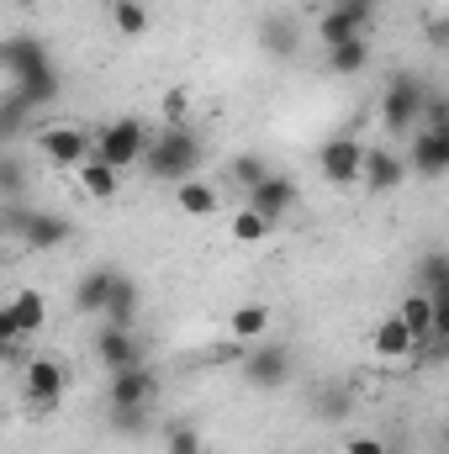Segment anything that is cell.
<instances>
[{"label": "cell", "mask_w": 449, "mask_h": 454, "mask_svg": "<svg viewBox=\"0 0 449 454\" xmlns=\"http://www.w3.org/2000/svg\"><path fill=\"white\" fill-rule=\"evenodd\" d=\"M201 159H207L201 132H196V127H185V121H175V127H164V132H154V137H148V148H143V159H138V164H143L154 180L180 185V180H196Z\"/></svg>", "instance_id": "1"}, {"label": "cell", "mask_w": 449, "mask_h": 454, "mask_svg": "<svg viewBox=\"0 0 449 454\" xmlns=\"http://www.w3.org/2000/svg\"><path fill=\"white\" fill-rule=\"evenodd\" d=\"M423 101H429V85H423V74H413V69H397V74L386 80V96H381V127H386L391 137H407V132H418Z\"/></svg>", "instance_id": "2"}, {"label": "cell", "mask_w": 449, "mask_h": 454, "mask_svg": "<svg viewBox=\"0 0 449 454\" xmlns=\"http://www.w3.org/2000/svg\"><path fill=\"white\" fill-rule=\"evenodd\" d=\"M143 148H148V127H143L138 116H116V121H106V127L96 132L91 159H101V164H112V169H127V164L143 159Z\"/></svg>", "instance_id": "3"}, {"label": "cell", "mask_w": 449, "mask_h": 454, "mask_svg": "<svg viewBox=\"0 0 449 454\" xmlns=\"http://www.w3.org/2000/svg\"><path fill=\"white\" fill-rule=\"evenodd\" d=\"M291 370H296V359H291L286 343H254V348L243 354V380H248L254 391H280V386L291 380Z\"/></svg>", "instance_id": "4"}, {"label": "cell", "mask_w": 449, "mask_h": 454, "mask_svg": "<svg viewBox=\"0 0 449 454\" xmlns=\"http://www.w3.org/2000/svg\"><path fill=\"white\" fill-rule=\"evenodd\" d=\"M243 196H248V207H254V212H259L270 227H280L291 212H296V201H302L296 180H291V175H275V169H270L254 191H243Z\"/></svg>", "instance_id": "5"}, {"label": "cell", "mask_w": 449, "mask_h": 454, "mask_svg": "<svg viewBox=\"0 0 449 454\" xmlns=\"http://www.w3.org/2000/svg\"><path fill=\"white\" fill-rule=\"evenodd\" d=\"M43 69H53V53H48V43H43V37L16 32V37H5V43H0V74H11L16 85H21V80H32V74H43Z\"/></svg>", "instance_id": "6"}, {"label": "cell", "mask_w": 449, "mask_h": 454, "mask_svg": "<svg viewBox=\"0 0 449 454\" xmlns=\"http://www.w3.org/2000/svg\"><path fill=\"white\" fill-rule=\"evenodd\" d=\"M32 143H37V153H43L48 164L80 169V164L91 159V143H96V137H91L85 127H43V132H37Z\"/></svg>", "instance_id": "7"}, {"label": "cell", "mask_w": 449, "mask_h": 454, "mask_svg": "<svg viewBox=\"0 0 449 454\" xmlns=\"http://www.w3.org/2000/svg\"><path fill=\"white\" fill-rule=\"evenodd\" d=\"M359 159H365V143L349 137V132H338L318 148V169H323L328 185H359Z\"/></svg>", "instance_id": "8"}, {"label": "cell", "mask_w": 449, "mask_h": 454, "mask_svg": "<svg viewBox=\"0 0 449 454\" xmlns=\"http://www.w3.org/2000/svg\"><path fill=\"white\" fill-rule=\"evenodd\" d=\"M359 180H365V191L391 196L397 185H407V159H402L397 148L375 143V148H365V159H359Z\"/></svg>", "instance_id": "9"}, {"label": "cell", "mask_w": 449, "mask_h": 454, "mask_svg": "<svg viewBox=\"0 0 449 454\" xmlns=\"http://www.w3.org/2000/svg\"><path fill=\"white\" fill-rule=\"evenodd\" d=\"M64 386H69V375H64V364H59V359H48V354L21 359V396H27V402L53 407V402L64 396Z\"/></svg>", "instance_id": "10"}, {"label": "cell", "mask_w": 449, "mask_h": 454, "mask_svg": "<svg viewBox=\"0 0 449 454\" xmlns=\"http://www.w3.org/2000/svg\"><path fill=\"white\" fill-rule=\"evenodd\" d=\"M154 396H159V370H148V364L116 370L106 380V407H154Z\"/></svg>", "instance_id": "11"}, {"label": "cell", "mask_w": 449, "mask_h": 454, "mask_svg": "<svg viewBox=\"0 0 449 454\" xmlns=\"http://www.w3.org/2000/svg\"><path fill=\"white\" fill-rule=\"evenodd\" d=\"M370 16H375V0H338L334 11H323V21H318L323 48H334L343 37H359L370 27Z\"/></svg>", "instance_id": "12"}, {"label": "cell", "mask_w": 449, "mask_h": 454, "mask_svg": "<svg viewBox=\"0 0 449 454\" xmlns=\"http://www.w3.org/2000/svg\"><path fill=\"white\" fill-rule=\"evenodd\" d=\"M407 169L423 175V180H445L449 175V132H413L407 143Z\"/></svg>", "instance_id": "13"}, {"label": "cell", "mask_w": 449, "mask_h": 454, "mask_svg": "<svg viewBox=\"0 0 449 454\" xmlns=\"http://www.w3.org/2000/svg\"><path fill=\"white\" fill-rule=\"evenodd\" d=\"M96 359L106 364V375L132 370V364H143V343H138L132 328H101V333H96Z\"/></svg>", "instance_id": "14"}, {"label": "cell", "mask_w": 449, "mask_h": 454, "mask_svg": "<svg viewBox=\"0 0 449 454\" xmlns=\"http://www.w3.org/2000/svg\"><path fill=\"white\" fill-rule=\"evenodd\" d=\"M138 307H143V296H138V280H132L127 270H116L112 291H106V307H101L106 328H132V323H138Z\"/></svg>", "instance_id": "15"}, {"label": "cell", "mask_w": 449, "mask_h": 454, "mask_svg": "<svg viewBox=\"0 0 449 454\" xmlns=\"http://www.w3.org/2000/svg\"><path fill=\"white\" fill-rule=\"evenodd\" d=\"M402 328H407V339L418 343V348H439L445 339H434V307H429V296L423 291H407V301H402Z\"/></svg>", "instance_id": "16"}, {"label": "cell", "mask_w": 449, "mask_h": 454, "mask_svg": "<svg viewBox=\"0 0 449 454\" xmlns=\"http://www.w3.org/2000/svg\"><path fill=\"white\" fill-rule=\"evenodd\" d=\"M112 280H116V264H96V270H85V275H80V286H75V312H85V317H101Z\"/></svg>", "instance_id": "17"}, {"label": "cell", "mask_w": 449, "mask_h": 454, "mask_svg": "<svg viewBox=\"0 0 449 454\" xmlns=\"http://www.w3.org/2000/svg\"><path fill=\"white\" fill-rule=\"evenodd\" d=\"M259 43H264V53H275V59H296L302 32H296V21H291L286 11H270V16L259 21Z\"/></svg>", "instance_id": "18"}, {"label": "cell", "mask_w": 449, "mask_h": 454, "mask_svg": "<svg viewBox=\"0 0 449 454\" xmlns=\"http://www.w3.org/2000/svg\"><path fill=\"white\" fill-rule=\"evenodd\" d=\"M11 96H16L27 112H43V106H53V101L64 96V74H59V64H53V69H43V74H32V80H21Z\"/></svg>", "instance_id": "19"}, {"label": "cell", "mask_w": 449, "mask_h": 454, "mask_svg": "<svg viewBox=\"0 0 449 454\" xmlns=\"http://www.w3.org/2000/svg\"><path fill=\"white\" fill-rule=\"evenodd\" d=\"M5 307H11V323H16L21 339H32V333L48 328V296H43V291H16Z\"/></svg>", "instance_id": "20"}, {"label": "cell", "mask_w": 449, "mask_h": 454, "mask_svg": "<svg viewBox=\"0 0 449 454\" xmlns=\"http://www.w3.org/2000/svg\"><path fill=\"white\" fill-rule=\"evenodd\" d=\"M323 64H328L334 74H343V80H349V74H365V69H370V37L359 32V37H343V43H334Z\"/></svg>", "instance_id": "21"}, {"label": "cell", "mask_w": 449, "mask_h": 454, "mask_svg": "<svg viewBox=\"0 0 449 454\" xmlns=\"http://www.w3.org/2000/svg\"><path fill=\"white\" fill-rule=\"evenodd\" d=\"M175 207H180L185 217H212L223 201H217V185H207V180H180V185H175Z\"/></svg>", "instance_id": "22"}, {"label": "cell", "mask_w": 449, "mask_h": 454, "mask_svg": "<svg viewBox=\"0 0 449 454\" xmlns=\"http://www.w3.org/2000/svg\"><path fill=\"white\" fill-rule=\"evenodd\" d=\"M80 185H85L91 201H112L116 191H122V169L101 164V159H85V164H80Z\"/></svg>", "instance_id": "23"}, {"label": "cell", "mask_w": 449, "mask_h": 454, "mask_svg": "<svg viewBox=\"0 0 449 454\" xmlns=\"http://www.w3.org/2000/svg\"><path fill=\"white\" fill-rule=\"evenodd\" d=\"M112 5V27L122 37H143L148 27H154V11L143 5V0H106Z\"/></svg>", "instance_id": "24"}, {"label": "cell", "mask_w": 449, "mask_h": 454, "mask_svg": "<svg viewBox=\"0 0 449 454\" xmlns=\"http://www.w3.org/2000/svg\"><path fill=\"white\" fill-rule=\"evenodd\" d=\"M27 185H32L27 159H21V153H11V148H0V201H21V196H27Z\"/></svg>", "instance_id": "25"}, {"label": "cell", "mask_w": 449, "mask_h": 454, "mask_svg": "<svg viewBox=\"0 0 449 454\" xmlns=\"http://www.w3.org/2000/svg\"><path fill=\"white\" fill-rule=\"evenodd\" d=\"M227 328H232V339L238 343L264 339V333H270V307H264V301H248V307H238V312L227 317Z\"/></svg>", "instance_id": "26"}, {"label": "cell", "mask_w": 449, "mask_h": 454, "mask_svg": "<svg viewBox=\"0 0 449 454\" xmlns=\"http://www.w3.org/2000/svg\"><path fill=\"white\" fill-rule=\"evenodd\" d=\"M106 428L122 439H143L154 428V407H106Z\"/></svg>", "instance_id": "27"}, {"label": "cell", "mask_w": 449, "mask_h": 454, "mask_svg": "<svg viewBox=\"0 0 449 454\" xmlns=\"http://www.w3.org/2000/svg\"><path fill=\"white\" fill-rule=\"evenodd\" d=\"M375 354H381V359H407V354H413V348H418V343L407 339V328H402V317H386V323H381V328H375Z\"/></svg>", "instance_id": "28"}, {"label": "cell", "mask_w": 449, "mask_h": 454, "mask_svg": "<svg viewBox=\"0 0 449 454\" xmlns=\"http://www.w3.org/2000/svg\"><path fill=\"white\" fill-rule=\"evenodd\" d=\"M264 175H270V164H264L259 153H238V159L227 164V180H232V185H243V191H254Z\"/></svg>", "instance_id": "29"}, {"label": "cell", "mask_w": 449, "mask_h": 454, "mask_svg": "<svg viewBox=\"0 0 449 454\" xmlns=\"http://www.w3.org/2000/svg\"><path fill=\"white\" fill-rule=\"evenodd\" d=\"M27 121H32V112L16 96H0V143H16L27 132Z\"/></svg>", "instance_id": "30"}, {"label": "cell", "mask_w": 449, "mask_h": 454, "mask_svg": "<svg viewBox=\"0 0 449 454\" xmlns=\"http://www.w3.org/2000/svg\"><path fill=\"white\" fill-rule=\"evenodd\" d=\"M232 238H238V243H264V238H270V223H264L254 207H238V212H232Z\"/></svg>", "instance_id": "31"}, {"label": "cell", "mask_w": 449, "mask_h": 454, "mask_svg": "<svg viewBox=\"0 0 449 454\" xmlns=\"http://www.w3.org/2000/svg\"><path fill=\"white\" fill-rule=\"evenodd\" d=\"M312 412H318V418H328V423H338V418H349V412H354V396H349L343 386H328V391H318Z\"/></svg>", "instance_id": "32"}, {"label": "cell", "mask_w": 449, "mask_h": 454, "mask_svg": "<svg viewBox=\"0 0 449 454\" xmlns=\"http://www.w3.org/2000/svg\"><path fill=\"white\" fill-rule=\"evenodd\" d=\"M418 280H423V291H449V259L439 254V248H434V254H423Z\"/></svg>", "instance_id": "33"}, {"label": "cell", "mask_w": 449, "mask_h": 454, "mask_svg": "<svg viewBox=\"0 0 449 454\" xmlns=\"http://www.w3.org/2000/svg\"><path fill=\"white\" fill-rule=\"evenodd\" d=\"M164 454H201V434L191 423H169L164 428Z\"/></svg>", "instance_id": "34"}, {"label": "cell", "mask_w": 449, "mask_h": 454, "mask_svg": "<svg viewBox=\"0 0 449 454\" xmlns=\"http://www.w3.org/2000/svg\"><path fill=\"white\" fill-rule=\"evenodd\" d=\"M418 121H423L429 132H449V101L429 90V101H423V116H418Z\"/></svg>", "instance_id": "35"}, {"label": "cell", "mask_w": 449, "mask_h": 454, "mask_svg": "<svg viewBox=\"0 0 449 454\" xmlns=\"http://www.w3.org/2000/svg\"><path fill=\"white\" fill-rule=\"evenodd\" d=\"M185 101H191L185 90H169V96H164V116H169V127H175V121L185 116Z\"/></svg>", "instance_id": "36"}, {"label": "cell", "mask_w": 449, "mask_h": 454, "mask_svg": "<svg viewBox=\"0 0 449 454\" xmlns=\"http://www.w3.org/2000/svg\"><path fill=\"white\" fill-rule=\"evenodd\" d=\"M349 454H386V444L370 439V434H359V439H349Z\"/></svg>", "instance_id": "37"}, {"label": "cell", "mask_w": 449, "mask_h": 454, "mask_svg": "<svg viewBox=\"0 0 449 454\" xmlns=\"http://www.w3.org/2000/svg\"><path fill=\"white\" fill-rule=\"evenodd\" d=\"M21 354H27V339H0V364H16V359H21Z\"/></svg>", "instance_id": "38"}, {"label": "cell", "mask_w": 449, "mask_h": 454, "mask_svg": "<svg viewBox=\"0 0 449 454\" xmlns=\"http://www.w3.org/2000/svg\"><path fill=\"white\" fill-rule=\"evenodd\" d=\"M0 339H5V343L21 339V333H16V323H11V307H0Z\"/></svg>", "instance_id": "39"}, {"label": "cell", "mask_w": 449, "mask_h": 454, "mask_svg": "<svg viewBox=\"0 0 449 454\" xmlns=\"http://www.w3.org/2000/svg\"><path fill=\"white\" fill-rule=\"evenodd\" d=\"M11 5H21V11H32V5H37V0H11Z\"/></svg>", "instance_id": "40"}, {"label": "cell", "mask_w": 449, "mask_h": 454, "mask_svg": "<svg viewBox=\"0 0 449 454\" xmlns=\"http://www.w3.org/2000/svg\"><path fill=\"white\" fill-rule=\"evenodd\" d=\"M5 238H11V232H5V223H0V243H5Z\"/></svg>", "instance_id": "41"}, {"label": "cell", "mask_w": 449, "mask_h": 454, "mask_svg": "<svg viewBox=\"0 0 449 454\" xmlns=\"http://www.w3.org/2000/svg\"><path fill=\"white\" fill-rule=\"evenodd\" d=\"M386 454H397V450H386Z\"/></svg>", "instance_id": "42"}]
</instances>
